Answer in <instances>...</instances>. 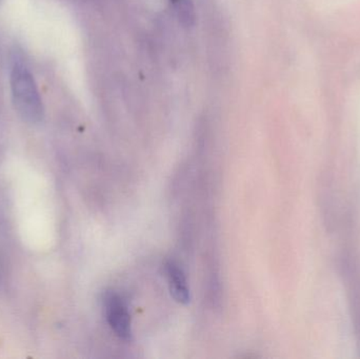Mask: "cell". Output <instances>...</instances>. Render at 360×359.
<instances>
[{
	"instance_id": "6da1fadb",
	"label": "cell",
	"mask_w": 360,
	"mask_h": 359,
	"mask_svg": "<svg viewBox=\"0 0 360 359\" xmlns=\"http://www.w3.org/2000/svg\"><path fill=\"white\" fill-rule=\"evenodd\" d=\"M11 91L15 109L25 122L35 124L44 119V103L37 84L25 67L16 65L13 69Z\"/></svg>"
},
{
	"instance_id": "7a4b0ae2",
	"label": "cell",
	"mask_w": 360,
	"mask_h": 359,
	"mask_svg": "<svg viewBox=\"0 0 360 359\" xmlns=\"http://www.w3.org/2000/svg\"><path fill=\"white\" fill-rule=\"evenodd\" d=\"M105 320L116 337L124 341L132 339V322L128 305L115 291L105 293L103 299Z\"/></svg>"
},
{
	"instance_id": "3957f363",
	"label": "cell",
	"mask_w": 360,
	"mask_h": 359,
	"mask_svg": "<svg viewBox=\"0 0 360 359\" xmlns=\"http://www.w3.org/2000/svg\"><path fill=\"white\" fill-rule=\"evenodd\" d=\"M166 273L173 299L181 305H188L191 301L190 287L182 268L176 261H168L166 263Z\"/></svg>"
},
{
	"instance_id": "277c9868",
	"label": "cell",
	"mask_w": 360,
	"mask_h": 359,
	"mask_svg": "<svg viewBox=\"0 0 360 359\" xmlns=\"http://www.w3.org/2000/svg\"><path fill=\"white\" fill-rule=\"evenodd\" d=\"M179 20L186 27H191L195 21V10L190 0H182L180 2Z\"/></svg>"
},
{
	"instance_id": "5b68a950",
	"label": "cell",
	"mask_w": 360,
	"mask_h": 359,
	"mask_svg": "<svg viewBox=\"0 0 360 359\" xmlns=\"http://www.w3.org/2000/svg\"><path fill=\"white\" fill-rule=\"evenodd\" d=\"M173 1H176V0H173Z\"/></svg>"
}]
</instances>
